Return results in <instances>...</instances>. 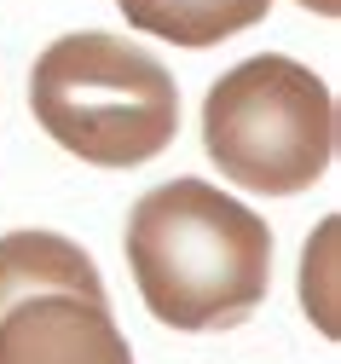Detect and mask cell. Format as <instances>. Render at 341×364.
Returning a JSON list of instances; mask_svg holds the SVG:
<instances>
[{
	"mask_svg": "<svg viewBox=\"0 0 341 364\" xmlns=\"http://www.w3.org/2000/svg\"><path fill=\"white\" fill-rule=\"evenodd\" d=\"M116 6L133 29L203 53V47H220L226 35H243L249 23H261L272 0H116Z\"/></svg>",
	"mask_w": 341,
	"mask_h": 364,
	"instance_id": "obj_6",
	"label": "cell"
},
{
	"mask_svg": "<svg viewBox=\"0 0 341 364\" xmlns=\"http://www.w3.org/2000/svg\"><path fill=\"white\" fill-rule=\"evenodd\" d=\"M133 284L168 330H231L272 284V232L220 186L168 179L127 214Z\"/></svg>",
	"mask_w": 341,
	"mask_h": 364,
	"instance_id": "obj_1",
	"label": "cell"
},
{
	"mask_svg": "<svg viewBox=\"0 0 341 364\" xmlns=\"http://www.w3.org/2000/svg\"><path fill=\"white\" fill-rule=\"evenodd\" d=\"M335 232L341 225L324 220L318 237L307 243V260H301V306L313 312L318 336H330V341L341 336V324H335Z\"/></svg>",
	"mask_w": 341,
	"mask_h": 364,
	"instance_id": "obj_7",
	"label": "cell"
},
{
	"mask_svg": "<svg viewBox=\"0 0 341 364\" xmlns=\"http://www.w3.org/2000/svg\"><path fill=\"white\" fill-rule=\"evenodd\" d=\"M203 145L231 186L295 197L318 186L335 156V99L283 53L243 58L203 99Z\"/></svg>",
	"mask_w": 341,
	"mask_h": 364,
	"instance_id": "obj_3",
	"label": "cell"
},
{
	"mask_svg": "<svg viewBox=\"0 0 341 364\" xmlns=\"http://www.w3.org/2000/svg\"><path fill=\"white\" fill-rule=\"evenodd\" d=\"M46 289L105 301V278L81 243H70L58 232H6L0 237V318L18 301L46 295Z\"/></svg>",
	"mask_w": 341,
	"mask_h": 364,
	"instance_id": "obj_5",
	"label": "cell"
},
{
	"mask_svg": "<svg viewBox=\"0 0 341 364\" xmlns=\"http://www.w3.org/2000/svg\"><path fill=\"white\" fill-rule=\"evenodd\" d=\"M0 364H133L105 301L46 289L0 318Z\"/></svg>",
	"mask_w": 341,
	"mask_h": 364,
	"instance_id": "obj_4",
	"label": "cell"
},
{
	"mask_svg": "<svg viewBox=\"0 0 341 364\" xmlns=\"http://www.w3.org/2000/svg\"><path fill=\"white\" fill-rule=\"evenodd\" d=\"M29 110L70 156L93 168H139L179 133V93L162 58L122 35H64L29 70Z\"/></svg>",
	"mask_w": 341,
	"mask_h": 364,
	"instance_id": "obj_2",
	"label": "cell"
},
{
	"mask_svg": "<svg viewBox=\"0 0 341 364\" xmlns=\"http://www.w3.org/2000/svg\"><path fill=\"white\" fill-rule=\"evenodd\" d=\"M301 6L318 12V18H335V12H341V0H301Z\"/></svg>",
	"mask_w": 341,
	"mask_h": 364,
	"instance_id": "obj_8",
	"label": "cell"
}]
</instances>
